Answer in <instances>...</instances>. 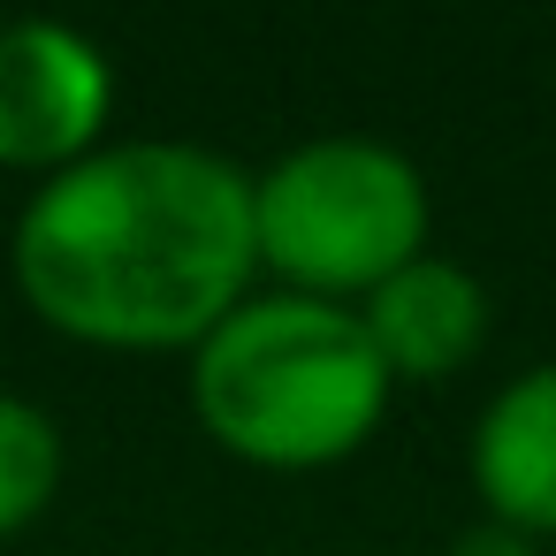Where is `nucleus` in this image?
Here are the masks:
<instances>
[{
    "label": "nucleus",
    "mask_w": 556,
    "mask_h": 556,
    "mask_svg": "<svg viewBox=\"0 0 556 556\" xmlns=\"http://www.w3.org/2000/svg\"><path fill=\"white\" fill-rule=\"evenodd\" d=\"M16 290L77 343L199 351L252 290V176L184 138H123L47 176L16 214Z\"/></svg>",
    "instance_id": "f257e3e1"
},
{
    "label": "nucleus",
    "mask_w": 556,
    "mask_h": 556,
    "mask_svg": "<svg viewBox=\"0 0 556 556\" xmlns=\"http://www.w3.org/2000/svg\"><path fill=\"white\" fill-rule=\"evenodd\" d=\"M389 366L358 320V305L275 290L244 298L199 351H191V404L199 427L275 472L351 457L389 412Z\"/></svg>",
    "instance_id": "f03ea898"
},
{
    "label": "nucleus",
    "mask_w": 556,
    "mask_h": 556,
    "mask_svg": "<svg viewBox=\"0 0 556 556\" xmlns=\"http://www.w3.org/2000/svg\"><path fill=\"white\" fill-rule=\"evenodd\" d=\"M427 176L381 138H305L267 176H252L260 267H275L305 298H366L427 252Z\"/></svg>",
    "instance_id": "7ed1b4c3"
},
{
    "label": "nucleus",
    "mask_w": 556,
    "mask_h": 556,
    "mask_svg": "<svg viewBox=\"0 0 556 556\" xmlns=\"http://www.w3.org/2000/svg\"><path fill=\"white\" fill-rule=\"evenodd\" d=\"M115 108L108 54L54 16L0 24V168H77Z\"/></svg>",
    "instance_id": "20e7f679"
},
{
    "label": "nucleus",
    "mask_w": 556,
    "mask_h": 556,
    "mask_svg": "<svg viewBox=\"0 0 556 556\" xmlns=\"http://www.w3.org/2000/svg\"><path fill=\"white\" fill-rule=\"evenodd\" d=\"M358 320H366L389 381H442L488 343V290H480L472 267H457L442 252H419L389 282L366 290Z\"/></svg>",
    "instance_id": "39448f33"
},
{
    "label": "nucleus",
    "mask_w": 556,
    "mask_h": 556,
    "mask_svg": "<svg viewBox=\"0 0 556 556\" xmlns=\"http://www.w3.org/2000/svg\"><path fill=\"white\" fill-rule=\"evenodd\" d=\"M472 488L488 503V518L548 541L556 533V358L526 366L518 381H503L488 396V412L472 419Z\"/></svg>",
    "instance_id": "423d86ee"
},
{
    "label": "nucleus",
    "mask_w": 556,
    "mask_h": 556,
    "mask_svg": "<svg viewBox=\"0 0 556 556\" xmlns=\"http://www.w3.org/2000/svg\"><path fill=\"white\" fill-rule=\"evenodd\" d=\"M62 495V427L47 404L0 389V541Z\"/></svg>",
    "instance_id": "0eeeda50"
},
{
    "label": "nucleus",
    "mask_w": 556,
    "mask_h": 556,
    "mask_svg": "<svg viewBox=\"0 0 556 556\" xmlns=\"http://www.w3.org/2000/svg\"><path fill=\"white\" fill-rule=\"evenodd\" d=\"M450 556H541V541L518 533V526H503V518H472V526L450 541Z\"/></svg>",
    "instance_id": "6e6552de"
}]
</instances>
